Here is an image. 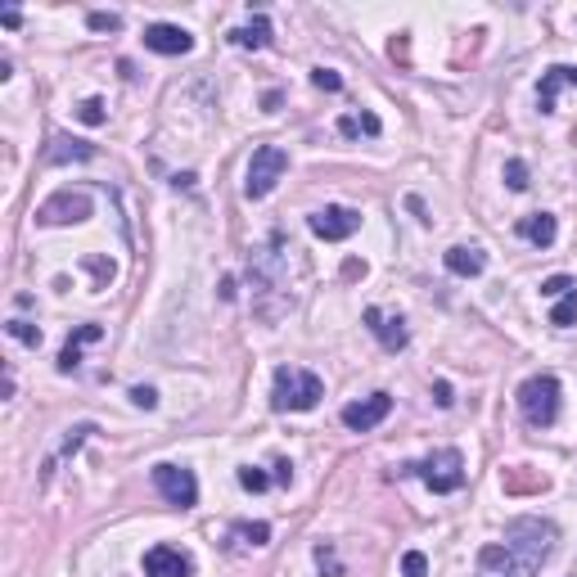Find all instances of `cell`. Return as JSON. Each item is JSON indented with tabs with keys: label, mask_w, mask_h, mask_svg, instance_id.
Masks as SVG:
<instances>
[{
	"label": "cell",
	"mask_w": 577,
	"mask_h": 577,
	"mask_svg": "<svg viewBox=\"0 0 577 577\" xmlns=\"http://www.w3.org/2000/svg\"><path fill=\"white\" fill-rule=\"evenodd\" d=\"M555 550V523L546 519H510L505 541H492L478 550V564L487 577H537V568Z\"/></svg>",
	"instance_id": "6da1fadb"
},
{
	"label": "cell",
	"mask_w": 577,
	"mask_h": 577,
	"mask_svg": "<svg viewBox=\"0 0 577 577\" xmlns=\"http://www.w3.org/2000/svg\"><path fill=\"white\" fill-rule=\"evenodd\" d=\"M325 397V384L303 370V366H280L275 370V384H271V406L275 411H316Z\"/></svg>",
	"instance_id": "7a4b0ae2"
},
{
	"label": "cell",
	"mask_w": 577,
	"mask_h": 577,
	"mask_svg": "<svg viewBox=\"0 0 577 577\" xmlns=\"http://www.w3.org/2000/svg\"><path fill=\"white\" fill-rule=\"evenodd\" d=\"M397 474H415V478H424L429 492L447 496V492H460V487H465V456H460L456 447H442V451H433V456H424V460L402 465Z\"/></svg>",
	"instance_id": "3957f363"
},
{
	"label": "cell",
	"mask_w": 577,
	"mask_h": 577,
	"mask_svg": "<svg viewBox=\"0 0 577 577\" xmlns=\"http://www.w3.org/2000/svg\"><path fill=\"white\" fill-rule=\"evenodd\" d=\"M514 402H519V411L532 429H550L559 420V379L555 375H532V379L519 384Z\"/></svg>",
	"instance_id": "277c9868"
},
{
	"label": "cell",
	"mask_w": 577,
	"mask_h": 577,
	"mask_svg": "<svg viewBox=\"0 0 577 577\" xmlns=\"http://www.w3.org/2000/svg\"><path fill=\"white\" fill-rule=\"evenodd\" d=\"M288 172V154L280 149V145H257L253 149V158H248V181H244V194L248 199H266L275 185H280V176Z\"/></svg>",
	"instance_id": "5b68a950"
},
{
	"label": "cell",
	"mask_w": 577,
	"mask_h": 577,
	"mask_svg": "<svg viewBox=\"0 0 577 577\" xmlns=\"http://www.w3.org/2000/svg\"><path fill=\"white\" fill-rule=\"evenodd\" d=\"M149 478H154V487L172 505H181V510H194L199 505V478H194V469H185V465H154Z\"/></svg>",
	"instance_id": "8992f818"
},
{
	"label": "cell",
	"mask_w": 577,
	"mask_h": 577,
	"mask_svg": "<svg viewBox=\"0 0 577 577\" xmlns=\"http://www.w3.org/2000/svg\"><path fill=\"white\" fill-rule=\"evenodd\" d=\"M307 226H312V235H316V239H325V244H339V239H352V235L361 230V212L330 203V208H316V212L307 217Z\"/></svg>",
	"instance_id": "52a82bcc"
},
{
	"label": "cell",
	"mask_w": 577,
	"mask_h": 577,
	"mask_svg": "<svg viewBox=\"0 0 577 577\" xmlns=\"http://www.w3.org/2000/svg\"><path fill=\"white\" fill-rule=\"evenodd\" d=\"M91 194H73V190H59L50 194L41 208H37V221L41 226H68V221H86L91 217Z\"/></svg>",
	"instance_id": "ba28073f"
},
{
	"label": "cell",
	"mask_w": 577,
	"mask_h": 577,
	"mask_svg": "<svg viewBox=\"0 0 577 577\" xmlns=\"http://www.w3.org/2000/svg\"><path fill=\"white\" fill-rule=\"evenodd\" d=\"M388 411H393V397H388V393H370V397L343 406V424H348L352 433H370L375 424L388 420Z\"/></svg>",
	"instance_id": "9c48e42d"
},
{
	"label": "cell",
	"mask_w": 577,
	"mask_h": 577,
	"mask_svg": "<svg viewBox=\"0 0 577 577\" xmlns=\"http://www.w3.org/2000/svg\"><path fill=\"white\" fill-rule=\"evenodd\" d=\"M145 577H194V559L176 546H154L145 555Z\"/></svg>",
	"instance_id": "30bf717a"
},
{
	"label": "cell",
	"mask_w": 577,
	"mask_h": 577,
	"mask_svg": "<svg viewBox=\"0 0 577 577\" xmlns=\"http://www.w3.org/2000/svg\"><path fill=\"white\" fill-rule=\"evenodd\" d=\"M145 50L154 55H190L194 50V37L176 23H149L145 28Z\"/></svg>",
	"instance_id": "8fae6325"
},
{
	"label": "cell",
	"mask_w": 577,
	"mask_h": 577,
	"mask_svg": "<svg viewBox=\"0 0 577 577\" xmlns=\"http://www.w3.org/2000/svg\"><path fill=\"white\" fill-rule=\"evenodd\" d=\"M366 330L384 343V352H402L406 339H411L406 321H402V316H388V312H379V307H366Z\"/></svg>",
	"instance_id": "7c38bea8"
},
{
	"label": "cell",
	"mask_w": 577,
	"mask_h": 577,
	"mask_svg": "<svg viewBox=\"0 0 577 577\" xmlns=\"http://www.w3.org/2000/svg\"><path fill=\"white\" fill-rule=\"evenodd\" d=\"M564 86H577V68H573V64L546 68L541 82H537V109H541V113H555V95H559Z\"/></svg>",
	"instance_id": "4fadbf2b"
},
{
	"label": "cell",
	"mask_w": 577,
	"mask_h": 577,
	"mask_svg": "<svg viewBox=\"0 0 577 577\" xmlns=\"http://www.w3.org/2000/svg\"><path fill=\"white\" fill-rule=\"evenodd\" d=\"M442 262H447V271H451V275H465V280L483 275V266H487L483 248H469V244H456V248H447V253H442Z\"/></svg>",
	"instance_id": "5bb4252c"
},
{
	"label": "cell",
	"mask_w": 577,
	"mask_h": 577,
	"mask_svg": "<svg viewBox=\"0 0 577 577\" xmlns=\"http://www.w3.org/2000/svg\"><path fill=\"white\" fill-rule=\"evenodd\" d=\"M514 230H519L528 244H537V248H550V244H555V235H559V221H555L550 212H532V217H523Z\"/></svg>",
	"instance_id": "9a60e30c"
},
{
	"label": "cell",
	"mask_w": 577,
	"mask_h": 577,
	"mask_svg": "<svg viewBox=\"0 0 577 577\" xmlns=\"http://www.w3.org/2000/svg\"><path fill=\"white\" fill-rule=\"evenodd\" d=\"M86 158H95V145L68 140V136H55L50 149H46V163H86Z\"/></svg>",
	"instance_id": "2e32d148"
},
{
	"label": "cell",
	"mask_w": 577,
	"mask_h": 577,
	"mask_svg": "<svg viewBox=\"0 0 577 577\" xmlns=\"http://www.w3.org/2000/svg\"><path fill=\"white\" fill-rule=\"evenodd\" d=\"M230 41H235L239 50H266V46H271V23H266V19L257 14L253 23L235 28V32H230Z\"/></svg>",
	"instance_id": "e0dca14e"
},
{
	"label": "cell",
	"mask_w": 577,
	"mask_h": 577,
	"mask_svg": "<svg viewBox=\"0 0 577 577\" xmlns=\"http://www.w3.org/2000/svg\"><path fill=\"white\" fill-rule=\"evenodd\" d=\"M91 433H95V424H77V429H68V438H64L59 456H50V460H46V478H50V474H55V465H59L64 456H73V451H77V447H82V442H86Z\"/></svg>",
	"instance_id": "ac0fdd59"
},
{
	"label": "cell",
	"mask_w": 577,
	"mask_h": 577,
	"mask_svg": "<svg viewBox=\"0 0 577 577\" xmlns=\"http://www.w3.org/2000/svg\"><path fill=\"white\" fill-rule=\"evenodd\" d=\"M573 321H577V288H573V294H564L555 303V312H550V325H559V330H568Z\"/></svg>",
	"instance_id": "d6986e66"
},
{
	"label": "cell",
	"mask_w": 577,
	"mask_h": 577,
	"mask_svg": "<svg viewBox=\"0 0 577 577\" xmlns=\"http://www.w3.org/2000/svg\"><path fill=\"white\" fill-rule=\"evenodd\" d=\"M77 118H82L86 127H104V118H109V113H104V100H100V95L82 100V104H77Z\"/></svg>",
	"instance_id": "ffe728a7"
},
{
	"label": "cell",
	"mask_w": 577,
	"mask_h": 577,
	"mask_svg": "<svg viewBox=\"0 0 577 577\" xmlns=\"http://www.w3.org/2000/svg\"><path fill=\"white\" fill-rule=\"evenodd\" d=\"M5 330H10V339H19V343H28V348H41V330H37L32 321H10Z\"/></svg>",
	"instance_id": "44dd1931"
},
{
	"label": "cell",
	"mask_w": 577,
	"mask_h": 577,
	"mask_svg": "<svg viewBox=\"0 0 577 577\" xmlns=\"http://www.w3.org/2000/svg\"><path fill=\"white\" fill-rule=\"evenodd\" d=\"M235 537H244L248 546H266L271 541V523H235Z\"/></svg>",
	"instance_id": "7402d4cb"
},
{
	"label": "cell",
	"mask_w": 577,
	"mask_h": 577,
	"mask_svg": "<svg viewBox=\"0 0 577 577\" xmlns=\"http://www.w3.org/2000/svg\"><path fill=\"white\" fill-rule=\"evenodd\" d=\"M402 577H429V555L424 550H406L402 555Z\"/></svg>",
	"instance_id": "603a6c76"
},
{
	"label": "cell",
	"mask_w": 577,
	"mask_h": 577,
	"mask_svg": "<svg viewBox=\"0 0 577 577\" xmlns=\"http://www.w3.org/2000/svg\"><path fill=\"white\" fill-rule=\"evenodd\" d=\"M573 275H550V280H541V298H564V294H573Z\"/></svg>",
	"instance_id": "cb8c5ba5"
},
{
	"label": "cell",
	"mask_w": 577,
	"mask_h": 577,
	"mask_svg": "<svg viewBox=\"0 0 577 577\" xmlns=\"http://www.w3.org/2000/svg\"><path fill=\"white\" fill-rule=\"evenodd\" d=\"M312 86H316V91H330V95H334V91H343V77H339L334 68H312Z\"/></svg>",
	"instance_id": "d4e9b609"
},
{
	"label": "cell",
	"mask_w": 577,
	"mask_h": 577,
	"mask_svg": "<svg viewBox=\"0 0 577 577\" xmlns=\"http://www.w3.org/2000/svg\"><path fill=\"white\" fill-rule=\"evenodd\" d=\"M505 185L510 190H528V163L523 158H510L505 163Z\"/></svg>",
	"instance_id": "484cf974"
},
{
	"label": "cell",
	"mask_w": 577,
	"mask_h": 577,
	"mask_svg": "<svg viewBox=\"0 0 577 577\" xmlns=\"http://www.w3.org/2000/svg\"><path fill=\"white\" fill-rule=\"evenodd\" d=\"M239 487H244V492H266V487H271V478H266L262 469L244 465V469H239Z\"/></svg>",
	"instance_id": "4316f807"
},
{
	"label": "cell",
	"mask_w": 577,
	"mask_h": 577,
	"mask_svg": "<svg viewBox=\"0 0 577 577\" xmlns=\"http://www.w3.org/2000/svg\"><path fill=\"white\" fill-rule=\"evenodd\" d=\"M86 28H91V32H118V28H122V19H118V14L95 10V14H86Z\"/></svg>",
	"instance_id": "83f0119b"
},
{
	"label": "cell",
	"mask_w": 577,
	"mask_h": 577,
	"mask_svg": "<svg viewBox=\"0 0 577 577\" xmlns=\"http://www.w3.org/2000/svg\"><path fill=\"white\" fill-rule=\"evenodd\" d=\"M82 366V343H64V352H59V370L64 375H73Z\"/></svg>",
	"instance_id": "f1b7e54d"
},
{
	"label": "cell",
	"mask_w": 577,
	"mask_h": 577,
	"mask_svg": "<svg viewBox=\"0 0 577 577\" xmlns=\"http://www.w3.org/2000/svg\"><path fill=\"white\" fill-rule=\"evenodd\" d=\"M131 402H136L140 411H154V406H158V388H149V384H136V388H131Z\"/></svg>",
	"instance_id": "f546056e"
},
{
	"label": "cell",
	"mask_w": 577,
	"mask_h": 577,
	"mask_svg": "<svg viewBox=\"0 0 577 577\" xmlns=\"http://www.w3.org/2000/svg\"><path fill=\"white\" fill-rule=\"evenodd\" d=\"M100 339H104V325H77L68 343H82L86 348V343H100Z\"/></svg>",
	"instance_id": "4dcf8cb0"
},
{
	"label": "cell",
	"mask_w": 577,
	"mask_h": 577,
	"mask_svg": "<svg viewBox=\"0 0 577 577\" xmlns=\"http://www.w3.org/2000/svg\"><path fill=\"white\" fill-rule=\"evenodd\" d=\"M433 402H438L442 411H447V406L456 402V397H451V384H447V379H438V384H433Z\"/></svg>",
	"instance_id": "1f68e13d"
},
{
	"label": "cell",
	"mask_w": 577,
	"mask_h": 577,
	"mask_svg": "<svg viewBox=\"0 0 577 577\" xmlns=\"http://www.w3.org/2000/svg\"><path fill=\"white\" fill-rule=\"evenodd\" d=\"M316 564L330 568V577H339V564H334V550H330V546H316Z\"/></svg>",
	"instance_id": "d6a6232c"
},
{
	"label": "cell",
	"mask_w": 577,
	"mask_h": 577,
	"mask_svg": "<svg viewBox=\"0 0 577 577\" xmlns=\"http://www.w3.org/2000/svg\"><path fill=\"white\" fill-rule=\"evenodd\" d=\"M357 122H361V131H366V136H379V118H375V113H361Z\"/></svg>",
	"instance_id": "836d02e7"
},
{
	"label": "cell",
	"mask_w": 577,
	"mask_h": 577,
	"mask_svg": "<svg viewBox=\"0 0 577 577\" xmlns=\"http://www.w3.org/2000/svg\"><path fill=\"white\" fill-rule=\"evenodd\" d=\"M339 131L352 140V136H361V122H357V118H339Z\"/></svg>",
	"instance_id": "e575fe53"
},
{
	"label": "cell",
	"mask_w": 577,
	"mask_h": 577,
	"mask_svg": "<svg viewBox=\"0 0 577 577\" xmlns=\"http://www.w3.org/2000/svg\"><path fill=\"white\" fill-rule=\"evenodd\" d=\"M288 478H294V465L280 460V465H275V483H288Z\"/></svg>",
	"instance_id": "d590c367"
},
{
	"label": "cell",
	"mask_w": 577,
	"mask_h": 577,
	"mask_svg": "<svg viewBox=\"0 0 577 577\" xmlns=\"http://www.w3.org/2000/svg\"><path fill=\"white\" fill-rule=\"evenodd\" d=\"M0 23H5V28H19V23H23V14H19V10H5V14H0Z\"/></svg>",
	"instance_id": "8d00e7d4"
},
{
	"label": "cell",
	"mask_w": 577,
	"mask_h": 577,
	"mask_svg": "<svg viewBox=\"0 0 577 577\" xmlns=\"http://www.w3.org/2000/svg\"><path fill=\"white\" fill-rule=\"evenodd\" d=\"M262 109H266V113H275V109H280V91H271V95H262Z\"/></svg>",
	"instance_id": "74e56055"
},
{
	"label": "cell",
	"mask_w": 577,
	"mask_h": 577,
	"mask_svg": "<svg viewBox=\"0 0 577 577\" xmlns=\"http://www.w3.org/2000/svg\"><path fill=\"white\" fill-rule=\"evenodd\" d=\"M172 185H176V190H190V185H194V172H181V176H172Z\"/></svg>",
	"instance_id": "f35d334b"
}]
</instances>
